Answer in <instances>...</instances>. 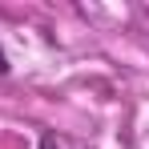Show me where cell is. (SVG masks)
<instances>
[{
  "instance_id": "6da1fadb",
  "label": "cell",
  "mask_w": 149,
  "mask_h": 149,
  "mask_svg": "<svg viewBox=\"0 0 149 149\" xmlns=\"http://www.w3.org/2000/svg\"><path fill=\"white\" fill-rule=\"evenodd\" d=\"M40 149H61V145H56V137H49V133H45V137H40Z\"/></svg>"
},
{
  "instance_id": "7a4b0ae2",
  "label": "cell",
  "mask_w": 149,
  "mask_h": 149,
  "mask_svg": "<svg viewBox=\"0 0 149 149\" xmlns=\"http://www.w3.org/2000/svg\"><path fill=\"white\" fill-rule=\"evenodd\" d=\"M4 73H8V52L0 49V77H4Z\"/></svg>"
}]
</instances>
